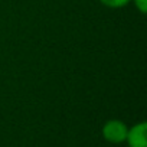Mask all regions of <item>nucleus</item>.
Masks as SVG:
<instances>
[{"instance_id": "obj_1", "label": "nucleus", "mask_w": 147, "mask_h": 147, "mask_svg": "<svg viewBox=\"0 0 147 147\" xmlns=\"http://www.w3.org/2000/svg\"><path fill=\"white\" fill-rule=\"evenodd\" d=\"M127 125L120 120H110L102 127V136L110 143H123L127 137Z\"/></svg>"}, {"instance_id": "obj_2", "label": "nucleus", "mask_w": 147, "mask_h": 147, "mask_svg": "<svg viewBox=\"0 0 147 147\" xmlns=\"http://www.w3.org/2000/svg\"><path fill=\"white\" fill-rule=\"evenodd\" d=\"M146 133H147L146 123H138L134 127H131L127 131V137H125V140L128 141V146L130 147H147Z\"/></svg>"}, {"instance_id": "obj_3", "label": "nucleus", "mask_w": 147, "mask_h": 147, "mask_svg": "<svg viewBox=\"0 0 147 147\" xmlns=\"http://www.w3.org/2000/svg\"><path fill=\"white\" fill-rule=\"evenodd\" d=\"M100 2L111 9H118V7H124L125 5H128L131 0H100Z\"/></svg>"}, {"instance_id": "obj_4", "label": "nucleus", "mask_w": 147, "mask_h": 147, "mask_svg": "<svg viewBox=\"0 0 147 147\" xmlns=\"http://www.w3.org/2000/svg\"><path fill=\"white\" fill-rule=\"evenodd\" d=\"M136 3V7L141 12V13H146L147 12V0H133Z\"/></svg>"}]
</instances>
